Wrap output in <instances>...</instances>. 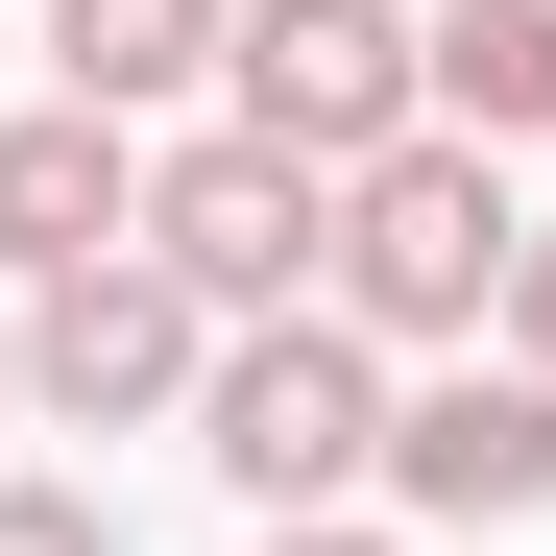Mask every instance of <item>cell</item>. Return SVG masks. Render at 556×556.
I'll return each mask as SVG.
<instances>
[{
	"label": "cell",
	"instance_id": "obj_1",
	"mask_svg": "<svg viewBox=\"0 0 556 556\" xmlns=\"http://www.w3.org/2000/svg\"><path fill=\"white\" fill-rule=\"evenodd\" d=\"M508 242H532V218H508V169L412 122L388 169H339V242H315V315H339V339H388V363H459V339L508 315Z\"/></svg>",
	"mask_w": 556,
	"mask_h": 556
},
{
	"label": "cell",
	"instance_id": "obj_2",
	"mask_svg": "<svg viewBox=\"0 0 556 556\" xmlns=\"http://www.w3.org/2000/svg\"><path fill=\"white\" fill-rule=\"evenodd\" d=\"M388 388H412L388 339H339V315H242V339L194 363V459H218L266 532H315V508L388 484Z\"/></svg>",
	"mask_w": 556,
	"mask_h": 556
},
{
	"label": "cell",
	"instance_id": "obj_3",
	"mask_svg": "<svg viewBox=\"0 0 556 556\" xmlns=\"http://www.w3.org/2000/svg\"><path fill=\"white\" fill-rule=\"evenodd\" d=\"M169 291H194L218 339L242 315H315V242H339V169H291V146H242V122H194V146H146V218H122Z\"/></svg>",
	"mask_w": 556,
	"mask_h": 556
},
{
	"label": "cell",
	"instance_id": "obj_4",
	"mask_svg": "<svg viewBox=\"0 0 556 556\" xmlns=\"http://www.w3.org/2000/svg\"><path fill=\"white\" fill-rule=\"evenodd\" d=\"M218 98H242V146H291V169H388L412 146V0H242V25H218Z\"/></svg>",
	"mask_w": 556,
	"mask_h": 556
},
{
	"label": "cell",
	"instance_id": "obj_5",
	"mask_svg": "<svg viewBox=\"0 0 556 556\" xmlns=\"http://www.w3.org/2000/svg\"><path fill=\"white\" fill-rule=\"evenodd\" d=\"M194 363H218V315L169 291L146 242H98V266H49V291H25V412H49V435H169V412H194Z\"/></svg>",
	"mask_w": 556,
	"mask_h": 556
},
{
	"label": "cell",
	"instance_id": "obj_6",
	"mask_svg": "<svg viewBox=\"0 0 556 556\" xmlns=\"http://www.w3.org/2000/svg\"><path fill=\"white\" fill-rule=\"evenodd\" d=\"M388 508L412 532H532L556 508V388H532L508 339H459L435 388H388Z\"/></svg>",
	"mask_w": 556,
	"mask_h": 556
},
{
	"label": "cell",
	"instance_id": "obj_7",
	"mask_svg": "<svg viewBox=\"0 0 556 556\" xmlns=\"http://www.w3.org/2000/svg\"><path fill=\"white\" fill-rule=\"evenodd\" d=\"M122 218H146V146H122V122H73V98H25V122H0V291L98 266Z\"/></svg>",
	"mask_w": 556,
	"mask_h": 556
},
{
	"label": "cell",
	"instance_id": "obj_8",
	"mask_svg": "<svg viewBox=\"0 0 556 556\" xmlns=\"http://www.w3.org/2000/svg\"><path fill=\"white\" fill-rule=\"evenodd\" d=\"M412 122L508 169V146L556 122V0H412Z\"/></svg>",
	"mask_w": 556,
	"mask_h": 556
},
{
	"label": "cell",
	"instance_id": "obj_9",
	"mask_svg": "<svg viewBox=\"0 0 556 556\" xmlns=\"http://www.w3.org/2000/svg\"><path fill=\"white\" fill-rule=\"evenodd\" d=\"M218 25H242V0H49V98L146 146V122L194 98V73H218Z\"/></svg>",
	"mask_w": 556,
	"mask_h": 556
},
{
	"label": "cell",
	"instance_id": "obj_10",
	"mask_svg": "<svg viewBox=\"0 0 556 556\" xmlns=\"http://www.w3.org/2000/svg\"><path fill=\"white\" fill-rule=\"evenodd\" d=\"M0 556H122V508L98 484H0Z\"/></svg>",
	"mask_w": 556,
	"mask_h": 556
},
{
	"label": "cell",
	"instance_id": "obj_11",
	"mask_svg": "<svg viewBox=\"0 0 556 556\" xmlns=\"http://www.w3.org/2000/svg\"><path fill=\"white\" fill-rule=\"evenodd\" d=\"M484 339H508V363H532V388H556V218L508 242V315H484Z\"/></svg>",
	"mask_w": 556,
	"mask_h": 556
},
{
	"label": "cell",
	"instance_id": "obj_12",
	"mask_svg": "<svg viewBox=\"0 0 556 556\" xmlns=\"http://www.w3.org/2000/svg\"><path fill=\"white\" fill-rule=\"evenodd\" d=\"M266 556H435V532H363V508H315V532H266Z\"/></svg>",
	"mask_w": 556,
	"mask_h": 556
},
{
	"label": "cell",
	"instance_id": "obj_13",
	"mask_svg": "<svg viewBox=\"0 0 556 556\" xmlns=\"http://www.w3.org/2000/svg\"><path fill=\"white\" fill-rule=\"evenodd\" d=\"M0 412H25V315H0Z\"/></svg>",
	"mask_w": 556,
	"mask_h": 556
}]
</instances>
